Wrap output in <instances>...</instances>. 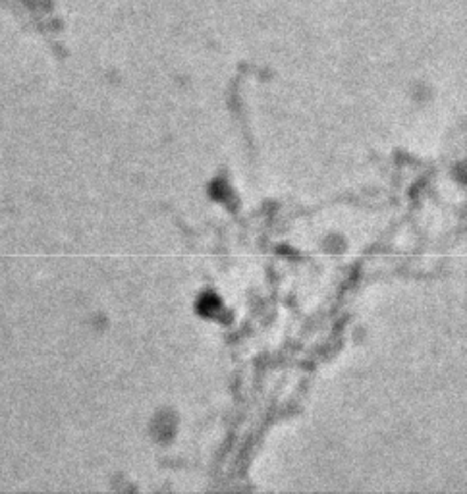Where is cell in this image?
Instances as JSON below:
<instances>
[{
  "instance_id": "1",
  "label": "cell",
  "mask_w": 467,
  "mask_h": 494,
  "mask_svg": "<svg viewBox=\"0 0 467 494\" xmlns=\"http://www.w3.org/2000/svg\"><path fill=\"white\" fill-rule=\"evenodd\" d=\"M197 307H199L201 315H205V317H215V315H217V313L222 309L220 299H218L217 295H213V294L203 295V297L199 299V303H197Z\"/></svg>"
},
{
  "instance_id": "2",
  "label": "cell",
  "mask_w": 467,
  "mask_h": 494,
  "mask_svg": "<svg viewBox=\"0 0 467 494\" xmlns=\"http://www.w3.org/2000/svg\"><path fill=\"white\" fill-rule=\"evenodd\" d=\"M211 191H213L215 199H218V201H224L226 197H228V187L224 185V182H215Z\"/></svg>"
}]
</instances>
